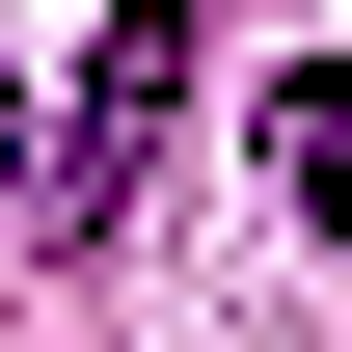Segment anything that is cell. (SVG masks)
<instances>
[{
    "mask_svg": "<svg viewBox=\"0 0 352 352\" xmlns=\"http://www.w3.org/2000/svg\"><path fill=\"white\" fill-rule=\"evenodd\" d=\"M163 109H190V0H109V28H82V82H54L28 244H109V217H135V163H163Z\"/></svg>",
    "mask_w": 352,
    "mask_h": 352,
    "instance_id": "obj_1",
    "label": "cell"
}]
</instances>
